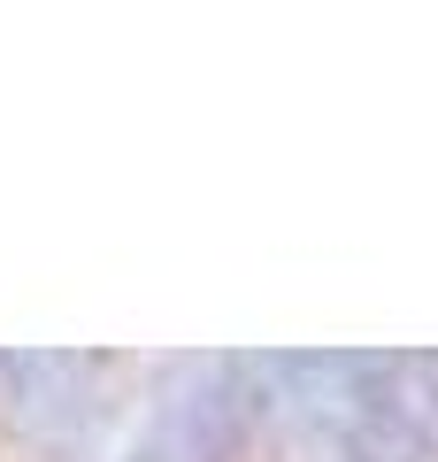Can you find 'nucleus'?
Here are the masks:
<instances>
[]
</instances>
